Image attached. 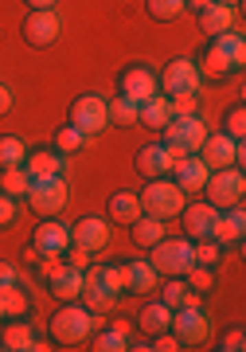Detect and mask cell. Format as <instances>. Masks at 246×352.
Wrapping results in <instances>:
<instances>
[{
    "label": "cell",
    "mask_w": 246,
    "mask_h": 352,
    "mask_svg": "<svg viewBox=\"0 0 246 352\" xmlns=\"http://www.w3.org/2000/svg\"><path fill=\"white\" fill-rule=\"evenodd\" d=\"M199 63V75L203 78H231L243 71L246 63V39L238 32H223V36H211L208 51H203V59Z\"/></svg>",
    "instance_id": "1"
},
{
    "label": "cell",
    "mask_w": 246,
    "mask_h": 352,
    "mask_svg": "<svg viewBox=\"0 0 246 352\" xmlns=\"http://www.w3.org/2000/svg\"><path fill=\"white\" fill-rule=\"evenodd\" d=\"M94 329H98V317L90 314L82 302H59V309L51 317V340L55 344H67V349L87 344Z\"/></svg>",
    "instance_id": "2"
},
{
    "label": "cell",
    "mask_w": 246,
    "mask_h": 352,
    "mask_svg": "<svg viewBox=\"0 0 246 352\" xmlns=\"http://www.w3.org/2000/svg\"><path fill=\"white\" fill-rule=\"evenodd\" d=\"M137 200H141V212L145 215H157V219L168 223V219H180L188 196L172 176H157V180H148L145 188L137 192Z\"/></svg>",
    "instance_id": "3"
},
{
    "label": "cell",
    "mask_w": 246,
    "mask_h": 352,
    "mask_svg": "<svg viewBox=\"0 0 246 352\" xmlns=\"http://www.w3.org/2000/svg\"><path fill=\"white\" fill-rule=\"evenodd\" d=\"M208 133L211 129L199 113H176L172 122L160 129V141L168 145V153H172V161H176V157H184V153H199V145H203Z\"/></svg>",
    "instance_id": "4"
},
{
    "label": "cell",
    "mask_w": 246,
    "mask_h": 352,
    "mask_svg": "<svg viewBox=\"0 0 246 352\" xmlns=\"http://www.w3.org/2000/svg\"><path fill=\"white\" fill-rule=\"evenodd\" d=\"M246 196V176H243V164H231V168H215V173L208 176V184H203V200L211 204V208H219V212H227V208H238Z\"/></svg>",
    "instance_id": "5"
},
{
    "label": "cell",
    "mask_w": 246,
    "mask_h": 352,
    "mask_svg": "<svg viewBox=\"0 0 246 352\" xmlns=\"http://www.w3.org/2000/svg\"><path fill=\"white\" fill-rule=\"evenodd\" d=\"M148 263L157 270L160 278H184L188 266L196 263V254H192V239H164L157 247H148Z\"/></svg>",
    "instance_id": "6"
},
{
    "label": "cell",
    "mask_w": 246,
    "mask_h": 352,
    "mask_svg": "<svg viewBox=\"0 0 246 352\" xmlns=\"http://www.w3.org/2000/svg\"><path fill=\"white\" fill-rule=\"evenodd\" d=\"M32 204V212L39 219H51V215L67 212V204H71V184H67V176H47V180H32V188L24 196Z\"/></svg>",
    "instance_id": "7"
},
{
    "label": "cell",
    "mask_w": 246,
    "mask_h": 352,
    "mask_svg": "<svg viewBox=\"0 0 246 352\" xmlns=\"http://www.w3.org/2000/svg\"><path fill=\"white\" fill-rule=\"evenodd\" d=\"M157 82H160V94L176 98V94H199V82H203V75H199V63H196V59L176 55V59H168V63H164V71L157 75Z\"/></svg>",
    "instance_id": "8"
},
{
    "label": "cell",
    "mask_w": 246,
    "mask_h": 352,
    "mask_svg": "<svg viewBox=\"0 0 246 352\" xmlns=\"http://www.w3.org/2000/svg\"><path fill=\"white\" fill-rule=\"evenodd\" d=\"M168 333L180 340V349H199V344H208L211 321H208V314H203V305H180V309H172Z\"/></svg>",
    "instance_id": "9"
},
{
    "label": "cell",
    "mask_w": 246,
    "mask_h": 352,
    "mask_svg": "<svg viewBox=\"0 0 246 352\" xmlns=\"http://www.w3.org/2000/svg\"><path fill=\"white\" fill-rule=\"evenodd\" d=\"M67 122H71L82 138H98L102 129L110 126V113H106V98L102 94H78L71 102V113H67Z\"/></svg>",
    "instance_id": "10"
},
{
    "label": "cell",
    "mask_w": 246,
    "mask_h": 352,
    "mask_svg": "<svg viewBox=\"0 0 246 352\" xmlns=\"http://www.w3.org/2000/svg\"><path fill=\"white\" fill-rule=\"evenodd\" d=\"M67 247H71V227L59 223V219L51 215V219H43V223L32 231V239H27V263L36 266L39 254H63Z\"/></svg>",
    "instance_id": "11"
},
{
    "label": "cell",
    "mask_w": 246,
    "mask_h": 352,
    "mask_svg": "<svg viewBox=\"0 0 246 352\" xmlns=\"http://www.w3.org/2000/svg\"><path fill=\"white\" fill-rule=\"evenodd\" d=\"M51 344L39 340L27 317H4L0 321V352H47Z\"/></svg>",
    "instance_id": "12"
},
{
    "label": "cell",
    "mask_w": 246,
    "mask_h": 352,
    "mask_svg": "<svg viewBox=\"0 0 246 352\" xmlns=\"http://www.w3.org/2000/svg\"><path fill=\"white\" fill-rule=\"evenodd\" d=\"M199 157H203V164H208L211 173L215 168H231V164H243V141L227 138V133H208L203 138V145H199Z\"/></svg>",
    "instance_id": "13"
},
{
    "label": "cell",
    "mask_w": 246,
    "mask_h": 352,
    "mask_svg": "<svg viewBox=\"0 0 246 352\" xmlns=\"http://www.w3.org/2000/svg\"><path fill=\"white\" fill-rule=\"evenodd\" d=\"M63 32V20L55 8H32L24 20V39H27V47H51L55 39H59Z\"/></svg>",
    "instance_id": "14"
},
{
    "label": "cell",
    "mask_w": 246,
    "mask_h": 352,
    "mask_svg": "<svg viewBox=\"0 0 246 352\" xmlns=\"http://www.w3.org/2000/svg\"><path fill=\"white\" fill-rule=\"evenodd\" d=\"M71 243L82 247V251H90V254L106 251V247H110V219H106V215H82V219L71 227Z\"/></svg>",
    "instance_id": "15"
},
{
    "label": "cell",
    "mask_w": 246,
    "mask_h": 352,
    "mask_svg": "<svg viewBox=\"0 0 246 352\" xmlns=\"http://www.w3.org/2000/svg\"><path fill=\"white\" fill-rule=\"evenodd\" d=\"M118 90H122L125 98H133L137 106L145 98H153L160 90V82H157V71L153 67H145V63H133V67H125L122 75H118Z\"/></svg>",
    "instance_id": "16"
},
{
    "label": "cell",
    "mask_w": 246,
    "mask_h": 352,
    "mask_svg": "<svg viewBox=\"0 0 246 352\" xmlns=\"http://www.w3.org/2000/svg\"><path fill=\"white\" fill-rule=\"evenodd\" d=\"M184 188V196H192V192H203V184H208L211 168L203 164V157L199 153H184V157H176L172 161V173H168Z\"/></svg>",
    "instance_id": "17"
},
{
    "label": "cell",
    "mask_w": 246,
    "mask_h": 352,
    "mask_svg": "<svg viewBox=\"0 0 246 352\" xmlns=\"http://www.w3.org/2000/svg\"><path fill=\"white\" fill-rule=\"evenodd\" d=\"M133 168L145 180H157V176H168L172 173V153H168V145L164 141H153V145H141L137 149V161H133Z\"/></svg>",
    "instance_id": "18"
},
{
    "label": "cell",
    "mask_w": 246,
    "mask_h": 352,
    "mask_svg": "<svg viewBox=\"0 0 246 352\" xmlns=\"http://www.w3.org/2000/svg\"><path fill=\"white\" fill-rule=\"evenodd\" d=\"M215 215H219V208H211L208 200L199 204H184V212H180V219H184V231L188 239H211V223H215Z\"/></svg>",
    "instance_id": "19"
},
{
    "label": "cell",
    "mask_w": 246,
    "mask_h": 352,
    "mask_svg": "<svg viewBox=\"0 0 246 352\" xmlns=\"http://www.w3.org/2000/svg\"><path fill=\"white\" fill-rule=\"evenodd\" d=\"M172 122V98L168 94H153V98H145L141 106H137V126L153 129V133H160V129Z\"/></svg>",
    "instance_id": "20"
},
{
    "label": "cell",
    "mask_w": 246,
    "mask_h": 352,
    "mask_svg": "<svg viewBox=\"0 0 246 352\" xmlns=\"http://www.w3.org/2000/svg\"><path fill=\"white\" fill-rule=\"evenodd\" d=\"M122 278H125V294H137V298H145L153 289L160 286V274L153 270L148 258H137V263H125L122 266Z\"/></svg>",
    "instance_id": "21"
},
{
    "label": "cell",
    "mask_w": 246,
    "mask_h": 352,
    "mask_svg": "<svg viewBox=\"0 0 246 352\" xmlns=\"http://www.w3.org/2000/svg\"><path fill=\"white\" fill-rule=\"evenodd\" d=\"M246 235V215H243V204L238 208H227V212L215 215V223H211V239L219 243V247H231Z\"/></svg>",
    "instance_id": "22"
},
{
    "label": "cell",
    "mask_w": 246,
    "mask_h": 352,
    "mask_svg": "<svg viewBox=\"0 0 246 352\" xmlns=\"http://www.w3.org/2000/svg\"><path fill=\"white\" fill-rule=\"evenodd\" d=\"M47 282V289L59 298V302H78V294H82V282H87V270H74V266L63 263L59 270L51 278H43Z\"/></svg>",
    "instance_id": "23"
},
{
    "label": "cell",
    "mask_w": 246,
    "mask_h": 352,
    "mask_svg": "<svg viewBox=\"0 0 246 352\" xmlns=\"http://www.w3.org/2000/svg\"><path fill=\"white\" fill-rule=\"evenodd\" d=\"M78 302L87 305L94 317H102V314H110L113 305H118V294H110V289L102 286L98 278H94V270L87 266V282H82V294H78Z\"/></svg>",
    "instance_id": "24"
},
{
    "label": "cell",
    "mask_w": 246,
    "mask_h": 352,
    "mask_svg": "<svg viewBox=\"0 0 246 352\" xmlns=\"http://www.w3.org/2000/svg\"><path fill=\"white\" fill-rule=\"evenodd\" d=\"M196 20H199V32H208V36L234 32V8L231 4H219V0H211L208 8H199Z\"/></svg>",
    "instance_id": "25"
},
{
    "label": "cell",
    "mask_w": 246,
    "mask_h": 352,
    "mask_svg": "<svg viewBox=\"0 0 246 352\" xmlns=\"http://www.w3.org/2000/svg\"><path fill=\"white\" fill-rule=\"evenodd\" d=\"M24 168H27V176H32V180L63 176V153H55V149H36V153H27Z\"/></svg>",
    "instance_id": "26"
},
{
    "label": "cell",
    "mask_w": 246,
    "mask_h": 352,
    "mask_svg": "<svg viewBox=\"0 0 246 352\" xmlns=\"http://www.w3.org/2000/svg\"><path fill=\"white\" fill-rule=\"evenodd\" d=\"M141 200H137V192H113L110 196V212H106V219L110 223H133V219H141Z\"/></svg>",
    "instance_id": "27"
},
{
    "label": "cell",
    "mask_w": 246,
    "mask_h": 352,
    "mask_svg": "<svg viewBox=\"0 0 246 352\" xmlns=\"http://www.w3.org/2000/svg\"><path fill=\"white\" fill-rule=\"evenodd\" d=\"M168 325H172V309H168L164 302H148L145 309H141V317H137V329H141L145 337L168 333Z\"/></svg>",
    "instance_id": "28"
},
{
    "label": "cell",
    "mask_w": 246,
    "mask_h": 352,
    "mask_svg": "<svg viewBox=\"0 0 246 352\" xmlns=\"http://www.w3.org/2000/svg\"><path fill=\"white\" fill-rule=\"evenodd\" d=\"M129 235H133V243L141 247V251H148V247H157L168 231H164V219H157V215H141V219L129 223Z\"/></svg>",
    "instance_id": "29"
},
{
    "label": "cell",
    "mask_w": 246,
    "mask_h": 352,
    "mask_svg": "<svg viewBox=\"0 0 246 352\" xmlns=\"http://www.w3.org/2000/svg\"><path fill=\"white\" fill-rule=\"evenodd\" d=\"M90 349L94 352H129V329L118 321V325H110V329H94L90 333Z\"/></svg>",
    "instance_id": "30"
},
{
    "label": "cell",
    "mask_w": 246,
    "mask_h": 352,
    "mask_svg": "<svg viewBox=\"0 0 246 352\" xmlns=\"http://www.w3.org/2000/svg\"><path fill=\"white\" fill-rule=\"evenodd\" d=\"M27 188H32V176H27L24 164H12V168H0V192L4 196H12V200H20V196H27Z\"/></svg>",
    "instance_id": "31"
},
{
    "label": "cell",
    "mask_w": 246,
    "mask_h": 352,
    "mask_svg": "<svg viewBox=\"0 0 246 352\" xmlns=\"http://www.w3.org/2000/svg\"><path fill=\"white\" fill-rule=\"evenodd\" d=\"M0 305H4V317H24L32 309V298L20 282H12L8 289H0Z\"/></svg>",
    "instance_id": "32"
},
{
    "label": "cell",
    "mask_w": 246,
    "mask_h": 352,
    "mask_svg": "<svg viewBox=\"0 0 246 352\" xmlns=\"http://www.w3.org/2000/svg\"><path fill=\"white\" fill-rule=\"evenodd\" d=\"M106 113H110V126H137V102L125 94L106 102Z\"/></svg>",
    "instance_id": "33"
},
{
    "label": "cell",
    "mask_w": 246,
    "mask_h": 352,
    "mask_svg": "<svg viewBox=\"0 0 246 352\" xmlns=\"http://www.w3.org/2000/svg\"><path fill=\"white\" fill-rule=\"evenodd\" d=\"M27 141L24 138H12V133H8V138H0V168H12V164H24L27 161Z\"/></svg>",
    "instance_id": "34"
},
{
    "label": "cell",
    "mask_w": 246,
    "mask_h": 352,
    "mask_svg": "<svg viewBox=\"0 0 246 352\" xmlns=\"http://www.w3.org/2000/svg\"><path fill=\"white\" fill-rule=\"evenodd\" d=\"M160 302L168 305V309H180V305L188 302V294H192V286H188L184 278H168V282H160Z\"/></svg>",
    "instance_id": "35"
},
{
    "label": "cell",
    "mask_w": 246,
    "mask_h": 352,
    "mask_svg": "<svg viewBox=\"0 0 246 352\" xmlns=\"http://www.w3.org/2000/svg\"><path fill=\"white\" fill-rule=\"evenodd\" d=\"M145 12L157 20V24H168L176 16H184V0H145Z\"/></svg>",
    "instance_id": "36"
},
{
    "label": "cell",
    "mask_w": 246,
    "mask_h": 352,
    "mask_svg": "<svg viewBox=\"0 0 246 352\" xmlns=\"http://www.w3.org/2000/svg\"><path fill=\"white\" fill-rule=\"evenodd\" d=\"M94 270V278H98L102 286L110 289V294H118L122 298L125 294V278H122V266H90Z\"/></svg>",
    "instance_id": "37"
},
{
    "label": "cell",
    "mask_w": 246,
    "mask_h": 352,
    "mask_svg": "<svg viewBox=\"0 0 246 352\" xmlns=\"http://www.w3.org/2000/svg\"><path fill=\"white\" fill-rule=\"evenodd\" d=\"M82 145H87V138H82V133L71 126V122H67V126L55 133V153H63V157H67V153H74V149H82Z\"/></svg>",
    "instance_id": "38"
},
{
    "label": "cell",
    "mask_w": 246,
    "mask_h": 352,
    "mask_svg": "<svg viewBox=\"0 0 246 352\" xmlns=\"http://www.w3.org/2000/svg\"><path fill=\"white\" fill-rule=\"evenodd\" d=\"M184 282H188L192 289H196V294H208V289L215 286V274H211V266L192 263V266H188V274H184Z\"/></svg>",
    "instance_id": "39"
},
{
    "label": "cell",
    "mask_w": 246,
    "mask_h": 352,
    "mask_svg": "<svg viewBox=\"0 0 246 352\" xmlns=\"http://www.w3.org/2000/svg\"><path fill=\"white\" fill-rule=\"evenodd\" d=\"M192 254H196L199 266H215L223 258V247L215 239H196V243H192Z\"/></svg>",
    "instance_id": "40"
},
{
    "label": "cell",
    "mask_w": 246,
    "mask_h": 352,
    "mask_svg": "<svg viewBox=\"0 0 246 352\" xmlns=\"http://www.w3.org/2000/svg\"><path fill=\"white\" fill-rule=\"evenodd\" d=\"M223 133H227V138H234V141H243V138H246V106H231V110H227Z\"/></svg>",
    "instance_id": "41"
},
{
    "label": "cell",
    "mask_w": 246,
    "mask_h": 352,
    "mask_svg": "<svg viewBox=\"0 0 246 352\" xmlns=\"http://www.w3.org/2000/svg\"><path fill=\"white\" fill-rule=\"evenodd\" d=\"M219 352H243L246 349V329L243 325H231L227 333H223V340L215 344Z\"/></svg>",
    "instance_id": "42"
},
{
    "label": "cell",
    "mask_w": 246,
    "mask_h": 352,
    "mask_svg": "<svg viewBox=\"0 0 246 352\" xmlns=\"http://www.w3.org/2000/svg\"><path fill=\"white\" fill-rule=\"evenodd\" d=\"M176 113H199V94H176L172 98V118Z\"/></svg>",
    "instance_id": "43"
},
{
    "label": "cell",
    "mask_w": 246,
    "mask_h": 352,
    "mask_svg": "<svg viewBox=\"0 0 246 352\" xmlns=\"http://www.w3.org/2000/svg\"><path fill=\"white\" fill-rule=\"evenodd\" d=\"M16 223V200L0 192V227H12Z\"/></svg>",
    "instance_id": "44"
},
{
    "label": "cell",
    "mask_w": 246,
    "mask_h": 352,
    "mask_svg": "<svg viewBox=\"0 0 246 352\" xmlns=\"http://www.w3.org/2000/svg\"><path fill=\"white\" fill-rule=\"evenodd\" d=\"M12 282H20V270H16L12 263H4V258H0V289H8Z\"/></svg>",
    "instance_id": "45"
},
{
    "label": "cell",
    "mask_w": 246,
    "mask_h": 352,
    "mask_svg": "<svg viewBox=\"0 0 246 352\" xmlns=\"http://www.w3.org/2000/svg\"><path fill=\"white\" fill-rule=\"evenodd\" d=\"M8 110H12V90L4 87V82H0V118H4Z\"/></svg>",
    "instance_id": "46"
},
{
    "label": "cell",
    "mask_w": 246,
    "mask_h": 352,
    "mask_svg": "<svg viewBox=\"0 0 246 352\" xmlns=\"http://www.w3.org/2000/svg\"><path fill=\"white\" fill-rule=\"evenodd\" d=\"M27 8H55V4H59V0H24Z\"/></svg>",
    "instance_id": "47"
},
{
    "label": "cell",
    "mask_w": 246,
    "mask_h": 352,
    "mask_svg": "<svg viewBox=\"0 0 246 352\" xmlns=\"http://www.w3.org/2000/svg\"><path fill=\"white\" fill-rule=\"evenodd\" d=\"M211 0H184V8H192V12H199V8H208Z\"/></svg>",
    "instance_id": "48"
},
{
    "label": "cell",
    "mask_w": 246,
    "mask_h": 352,
    "mask_svg": "<svg viewBox=\"0 0 246 352\" xmlns=\"http://www.w3.org/2000/svg\"><path fill=\"white\" fill-rule=\"evenodd\" d=\"M219 4H231V8H238V0H219Z\"/></svg>",
    "instance_id": "49"
},
{
    "label": "cell",
    "mask_w": 246,
    "mask_h": 352,
    "mask_svg": "<svg viewBox=\"0 0 246 352\" xmlns=\"http://www.w3.org/2000/svg\"><path fill=\"white\" fill-rule=\"evenodd\" d=\"M0 321H4V305H0Z\"/></svg>",
    "instance_id": "50"
}]
</instances>
